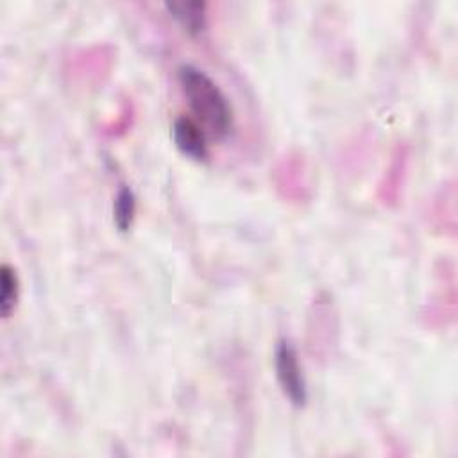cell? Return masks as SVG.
Segmentation results:
<instances>
[{
	"label": "cell",
	"instance_id": "1",
	"mask_svg": "<svg viewBox=\"0 0 458 458\" xmlns=\"http://www.w3.org/2000/svg\"><path fill=\"white\" fill-rule=\"evenodd\" d=\"M179 84L193 120L208 138L215 141L225 140L234 127L233 107L216 82L197 66L182 64L179 68Z\"/></svg>",
	"mask_w": 458,
	"mask_h": 458
},
{
	"label": "cell",
	"instance_id": "4",
	"mask_svg": "<svg viewBox=\"0 0 458 458\" xmlns=\"http://www.w3.org/2000/svg\"><path fill=\"white\" fill-rule=\"evenodd\" d=\"M165 9L190 34H200L206 29L204 2H166Z\"/></svg>",
	"mask_w": 458,
	"mask_h": 458
},
{
	"label": "cell",
	"instance_id": "2",
	"mask_svg": "<svg viewBox=\"0 0 458 458\" xmlns=\"http://www.w3.org/2000/svg\"><path fill=\"white\" fill-rule=\"evenodd\" d=\"M274 367L276 377L284 397L295 406L302 408L308 401V386L299 363V356L290 340H279L274 351Z\"/></svg>",
	"mask_w": 458,
	"mask_h": 458
},
{
	"label": "cell",
	"instance_id": "5",
	"mask_svg": "<svg viewBox=\"0 0 458 458\" xmlns=\"http://www.w3.org/2000/svg\"><path fill=\"white\" fill-rule=\"evenodd\" d=\"M20 297V283L16 270L4 263L0 267V311L4 318H9L18 304Z\"/></svg>",
	"mask_w": 458,
	"mask_h": 458
},
{
	"label": "cell",
	"instance_id": "6",
	"mask_svg": "<svg viewBox=\"0 0 458 458\" xmlns=\"http://www.w3.org/2000/svg\"><path fill=\"white\" fill-rule=\"evenodd\" d=\"M136 216V197L134 191L129 186L120 188V191L114 197L113 204V218L118 231L127 233L134 222Z\"/></svg>",
	"mask_w": 458,
	"mask_h": 458
},
{
	"label": "cell",
	"instance_id": "3",
	"mask_svg": "<svg viewBox=\"0 0 458 458\" xmlns=\"http://www.w3.org/2000/svg\"><path fill=\"white\" fill-rule=\"evenodd\" d=\"M172 140L177 150L193 161H206L209 156L208 134L190 116H179L172 123Z\"/></svg>",
	"mask_w": 458,
	"mask_h": 458
}]
</instances>
